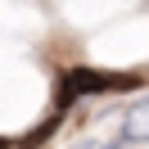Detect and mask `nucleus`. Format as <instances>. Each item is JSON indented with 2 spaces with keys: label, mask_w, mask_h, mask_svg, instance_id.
Wrapping results in <instances>:
<instances>
[{
  "label": "nucleus",
  "mask_w": 149,
  "mask_h": 149,
  "mask_svg": "<svg viewBox=\"0 0 149 149\" xmlns=\"http://www.w3.org/2000/svg\"><path fill=\"white\" fill-rule=\"evenodd\" d=\"M145 104H149V100H145Z\"/></svg>",
  "instance_id": "obj_3"
},
{
  "label": "nucleus",
  "mask_w": 149,
  "mask_h": 149,
  "mask_svg": "<svg viewBox=\"0 0 149 149\" xmlns=\"http://www.w3.org/2000/svg\"><path fill=\"white\" fill-rule=\"evenodd\" d=\"M0 149H9V140H0Z\"/></svg>",
  "instance_id": "obj_2"
},
{
  "label": "nucleus",
  "mask_w": 149,
  "mask_h": 149,
  "mask_svg": "<svg viewBox=\"0 0 149 149\" xmlns=\"http://www.w3.org/2000/svg\"><path fill=\"white\" fill-rule=\"evenodd\" d=\"M140 77L136 72H100V68H72V72H63V81H59V109L54 118H63L68 109H72L77 95H122V91H136Z\"/></svg>",
  "instance_id": "obj_1"
}]
</instances>
